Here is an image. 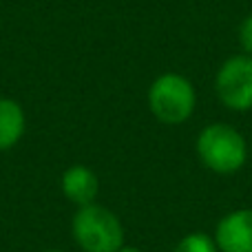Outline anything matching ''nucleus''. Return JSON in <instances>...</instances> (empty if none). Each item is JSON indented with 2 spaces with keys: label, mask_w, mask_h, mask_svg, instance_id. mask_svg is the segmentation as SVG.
Wrapping results in <instances>:
<instances>
[{
  "label": "nucleus",
  "mask_w": 252,
  "mask_h": 252,
  "mask_svg": "<svg viewBox=\"0 0 252 252\" xmlns=\"http://www.w3.org/2000/svg\"><path fill=\"white\" fill-rule=\"evenodd\" d=\"M215 91L226 109L244 113L252 109V56H230L217 71Z\"/></svg>",
  "instance_id": "20e7f679"
},
{
  "label": "nucleus",
  "mask_w": 252,
  "mask_h": 252,
  "mask_svg": "<svg viewBox=\"0 0 252 252\" xmlns=\"http://www.w3.org/2000/svg\"><path fill=\"white\" fill-rule=\"evenodd\" d=\"M219 252H252V208L228 213L215 230Z\"/></svg>",
  "instance_id": "39448f33"
},
{
  "label": "nucleus",
  "mask_w": 252,
  "mask_h": 252,
  "mask_svg": "<svg viewBox=\"0 0 252 252\" xmlns=\"http://www.w3.org/2000/svg\"><path fill=\"white\" fill-rule=\"evenodd\" d=\"M25 111L11 97H0V151L13 148L25 135Z\"/></svg>",
  "instance_id": "0eeeda50"
},
{
  "label": "nucleus",
  "mask_w": 252,
  "mask_h": 252,
  "mask_svg": "<svg viewBox=\"0 0 252 252\" xmlns=\"http://www.w3.org/2000/svg\"><path fill=\"white\" fill-rule=\"evenodd\" d=\"M47 252H60V250H47Z\"/></svg>",
  "instance_id": "9b49d317"
},
{
  "label": "nucleus",
  "mask_w": 252,
  "mask_h": 252,
  "mask_svg": "<svg viewBox=\"0 0 252 252\" xmlns=\"http://www.w3.org/2000/svg\"><path fill=\"white\" fill-rule=\"evenodd\" d=\"M239 44L246 56H252V13H248L239 25Z\"/></svg>",
  "instance_id": "1a4fd4ad"
},
{
  "label": "nucleus",
  "mask_w": 252,
  "mask_h": 252,
  "mask_svg": "<svg viewBox=\"0 0 252 252\" xmlns=\"http://www.w3.org/2000/svg\"><path fill=\"white\" fill-rule=\"evenodd\" d=\"M195 151L201 164L213 173L230 175L237 173L248 159V142L246 137L226 122H215L201 128L195 142Z\"/></svg>",
  "instance_id": "f257e3e1"
},
{
  "label": "nucleus",
  "mask_w": 252,
  "mask_h": 252,
  "mask_svg": "<svg viewBox=\"0 0 252 252\" xmlns=\"http://www.w3.org/2000/svg\"><path fill=\"white\" fill-rule=\"evenodd\" d=\"M173 252H219V248L213 237L206 232H190L184 239H179Z\"/></svg>",
  "instance_id": "6e6552de"
},
{
  "label": "nucleus",
  "mask_w": 252,
  "mask_h": 252,
  "mask_svg": "<svg viewBox=\"0 0 252 252\" xmlns=\"http://www.w3.org/2000/svg\"><path fill=\"white\" fill-rule=\"evenodd\" d=\"M71 235L84 252H115L124 246V226L113 210L89 204L75 213Z\"/></svg>",
  "instance_id": "f03ea898"
},
{
  "label": "nucleus",
  "mask_w": 252,
  "mask_h": 252,
  "mask_svg": "<svg viewBox=\"0 0 252 252\" xmlns=\"http://www.w3.org/2000/svg\"><path fill=\"white\" fill-rule=\"evenodd\" d=\"M148 106L161 124L177 126L186 122L195 111V87L190 80L179 73H161L148 89Z\"/></svg>",
  "instance_id": "7ed1b4c3"
},
{
  "label": "nucleus",
  "mask_w": 252,
  "mask_h": 252,
  "mask_svg": "<svg viewBox=\"0 0 252 252\" xmlns=\"http://www.w3.org/2000/svg\"><path fill=\"white\" fill-rule=\"evenodd\" d=\"M115 252H139V250L135 248V246H122V248L115 250Z\"/></svg>",
  "instance_id": "9d476101"
},
{
  "label": "nucleus",
  "mask_w": 252,
  "mask_h": 252,
  "mask_svg": "<svg viewBox=\"0 0 252 252\" xmlns=\"http://www.w3.org/2000/svg\"><path fill=\"white\" fill-rule=\"evenodd\" d=\"M62 192L71 204H78L82 208V206L95 201L97 192H100V179L91 168L82 164L69 166L62 173Z\"/></svg>",
  "instance_id": "423d86ee"
}]
</instances>
